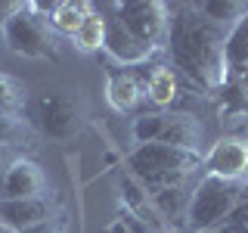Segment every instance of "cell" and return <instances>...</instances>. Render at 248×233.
Instances as JSON below:
<instances>
[{
    "label": "cell",
    "mask_w": 248,
    "mask_h": 233,
    "mask_svg": "<svg viewBox=\"0 0 248 233\" xmlns=\"http://www.w3.org/2000/svg\"><path fill=\"white\" fill-rule=\"evenodd\" d=\"M223 44L227 28L202 16L196 3L170 6L165 50L174 62V72H183L205 93H217L223 84Z\"/></svg>",
    "instance_id": "cell-1"
},
{
    "label": "cell",
    "mask_w": 248,
    "mask_h": 233,
    "mask_svg": "<svg viewBox=\"0 0 248 233\" xmlns=\"http://www.w3.org/2000/svg\"><path fill=\"white\" fill-rule=\"evenodd\" d=\"M202 155L205 152H186L168 143H143L127 152V168L130 177L149 196H155V193L183 186L196 174V168H202Z\"/></svg>",
    "instance_id": "cell-2"
},
{
    "label": "cell",
    "mask_w": 248,
    "mask_h": 233,
    "mask_svg": "<svg viewBox=\"0 0 248 233\" xmlns=\"http://www.w3.org/2000/svg\"><path fill=\"white\" fill-rule=\"evenodd\" d=\"M217 97H220V118H248V16L227 31L223 84L217 87Z\"/></svg>",
    "instance_id": "cell-3"
},
{
    "label": "cell",
    "mask_w": 248,
    "mask_h": 233,
    "mask_svg": "<svg viewBox=\"0 0 248 233\" xmlns=\"http://www.w3.org/2000/svg\"><path fill=\"white\" fill-rule=\"evenodd\" d=\"M245 190V181H223V177L205 174L189 193V208H186V224L192 233H211L220 230L223 221L232 215Z\"/></svg>",
    "instance_id": "cell-4"
},
{
    "label": "cell",
    "mask_w": 248,
    "mask_h": 233,
    "mask_svg": "<svg viewBox=\"0 0 248 233\" xmlns=\"http://www.w3.org/2000/svg\"><path fill=\"white\" fill-rule=\"evenodd\" d=\"M31 124L37 134L68 143L87 124V103L75 90H46L31 103Z\"/></svg>",
    "instance_id": "cell-5"
},
{
    "label": "cell",
    "mask_w": 248,
    "mask_h": 233,
    "mask_svg": "<svg viewBox=\"0 0 248 233\" xmlns=\"http://www.w3.org/2000/svg\"><path fill=\"white\" fill-rule=\"evenodd\" d=\"M3 41L16 56L25 59H44V62H56L59 59V37L50 28L46 16H41L28 3H22V10L6 22L3 28Z\"/></svg>",
    "instance_id": "cell-6"
},
{
    "label": "cell",
    "mask_w": 248,
    "mask_h": 233,
    "mask_svg": "<svg viewBox=\"0 0 248 233\" xmlns=\"http://www.w3.org/2000/svg\"><path fill=\"white\" fill-rule=\"evenodd\" d=\"M115 19L134 37H140L143 44L165 50L168 44V19H170V6L161 0H124V3H112Z\"/></svg>",
    "instance_id": "cell-7"
},
{
    "label": "cell",
    "mask_w": 248,
    "mask_h": 233,
    "mask_svg": "<svg viewBox=\"0 0 248 233\" xmlns=\"http://www.w3.org/2000/svg\"><path fill=\"white\" fill-rule=\"evenodd\" d=\"M202 168L223 181H245L248 177V137H220L202 155Z\"/></svg>",
    "instance_id": "cell-8"
},
{
    "label": "cell",
    "mask_w": 248,
    "mask_h": 233,
    "mask_svg": "<svg viewBox=\"0 0 248 233\" xmlns=\"http://www.w3.org/2000/svg\"><path fill=\"white\" fill-rule=\"evenodd\" d=\"M41 196H50L44 168L34 159H28V155H16L3 174L0 199H41Z\"/></svg>",
    "instance_id": "cell-9"
},
{
    "label": "cell",
    "mask_w": 248,
    "mask_h": 233,
    "mask_svg": "<svg viewBox=\"0 0 248 233\" xmlns=\"http://www.w3.org/2000/svg\"><path fill=\"white\" fill-rule=\"evenodd\" d=\"M103 50H106L115 62H118L121 68H140V66H146V62H149L155 53H158L155 47H149V44L140 41V37H134L118 19H108Z\"/></svg>",
    "instance_id": "cell-10"
},
{
    "label": "cell",
    "mask_w": 248,
    "mask_h": 233,
    "mask_svg": "<svg viewBox=\"0 0 248 233\" xmlns=\"http://www.w3.org/2000/svg\"><path fill=\"white\" fill-rule=\"evenodd\" d=\"M53 217V199H0V224L13 233H22L41 221Z\"/></svg>",
    "instance_id": "cell-11"
},
{
    "label": "cell",
    "mask_w": 248,
    "mask_h": 233,
    "mask_svg": "<svg viewBox=\"0 0 248 233\" xmlns=\"http://www.w3.org/2000/svg\"><path fill=\"white\" fill-rule=\"evenodd\" d=\"M143 97V78L134 68H108L106 72V100L115 112H134Z\"/></svg>",
    "instance_id": "cell-12"
},
{
    "label": "cell",
    "mask_w": 248,
    "mask_h": 233,
    "mask_svg": "<svg viewBox=\"0 0 248 233\" xmlns=\"http://www.w3.org/2000/svg\"><path fill=\"white\" fill-rule=\"evenodd\" d=\"M202 140H205V131H202V121L189 112H168V124L161 131L158 143L177 146V150L186 152H202Z\"/></svg>",
    "instance_id": "cell-13"
},
{
    "label": "cell",
    "mask_w": 248,
    "mask_h": 233,
    "mask_svg": "<svg viewBox=\"0 0 248 233\" xmlns=\"http://www.w3.org/2000/svg\"><path fill=\"white\" fill-rule=\"evenodd\" d=\"M90 13H93V6L84 3V0H59V3H53L46 22H50V28L56 31V34L75 37L78 28L84 25V19H87Z\"/></svg>",
    "instance_id": "cell-14"
},
{
    "label": "cell",
    "mask_w": 248,
    "mask_h": 233,
    "mask_svg": "<svg viewBox=\"0 0 248 233\" xmlns=\"http://www.w3.org/2000/svg\"><path fill=\"white\" fill-rule=\"evenodd\" d=\"M143 93L155 106H170L180 93V78H177L174 66H155L152 72L143 78Z\"/></svg>",
    "instance_id": "cell-15"
},
{
    "label": "cell",
    "mask_w": 248,
    "mask_h": 233,
    "mask_svg": "<svg viewBox=\"0 0 248 233\" xmlns=\"http://www.w3.org/2000/svg\"><path fill=\"white\" fill-rule=\"evenodd\" d=\"M37 131L31 118L22 112H0V146L3 150H22V146H34Z\"/></svg>",
    "instance_id": "cell-16"
},
{
    "label": "cell",
    "mask_w": 248,
    "mask_h": 233,
    "mask_svg": "<svg viewBox=\"0 0 248 233\" xmlns=\"http://www.w3.org/2000/svg\"><path fill=\"white\" fill-rule=\"evenodd\" d=\"M196 6H199L202 16H208L211 22H217V25L227 28V31L248 16V3H242V0H202Z\"/></svg>",
    "instance_id": "cell-17"
},
{
    "label": "cell",
    "mask_w": 248,
    "mask_h": 233,
    "mask_svg": "<svg viewBox=\"0 0 248 233\" xmlns=\"http://www.w3.org/2000/svg\"><path fill=\"white\" fill-rule=\"evenodd\" d=\"M106 25H108V19H106L103 13L93 10L87 19H84V25L78 28V34L72 37V44H75L81 53H96V50H103V44H106Z\"/></svg>",
    "instance_id": "cell-18"
},
{
    "label": "cell",
    "mask_w": 248,
    "mask_h": 233,
    "mask_svg": "<svg viewBox=\"0 0 248 233\" xmlns=\"http://www.w3.org/2000/svg\"><path fill=\"white\" fill-rule=\"evenodd\" d=\"M165 124H168V112H143V115H137V118H134V140H137V146L158 143Z\"/></svg>",
    "instance_id": "cell-19"
},
{
    "label": "cell",
    "mask_w": 248,
    "mask_h": 233,
    "mask_svg": "<svg viewBox=\"0 0 248 233\" xmlns=\"http://www.w3.org/2000/svg\"><path fill=\"white\" fill-rule=\"evenodd\" d=\"M22 109H25V87L0 72V112H22Z\"/></svg>",
    "instance_id": "cell-20"
},
{
    "label": "cell",
    "mask_w": 248,
    "mask_h": 233,
    "mask_svg": "<svg viewBox=\"0 0 248 233\" xmlns=\"http://www.w3.org/2000/svg\"><path fill=\"white\" fill-rule=\"evenodd\" d=\"M22 233H65V221H62L59 215H53L50 221H41V224H34V227L22 230Z\"/></svg>",
    "instance_id": "cell-21"
},
{
    "label": "cell",
    "mask_w": 248,
    "mask_h": 233,
    "mask_svg": "<svg viewBox=\"0 0 248 233\" xmlns=\"http://www.w3.org/2000/svg\"><path fill=\"white\" fill-rule=\"evenodd\" d=\"M19 10H22V0H0V28H3Z\"/></svg>",
    "instance_id": "cell-22"
},
{
    "label": "cell",
    "mask_w": 248,
    "mask_h": 233,
    "mask_svg": "<svg viewBox=\"0 0 248 233\" xmlns=\"http://www.w3.org/2000/svg\"><path fill=\"white\" fill-rule=\"evenodd\" d=\"M13 159H16V155H10V150H3V146H0V190H3V174H6V168H10Z\"/></svg>",
    "instance_id": "cell-23"
},
{
    "label": "cell",
    "mask_w": 248,
    "mask_h": 233,
    "mask_svg": "<svg viewBox=\"0 0 248 233\" xmlns=\"http://www.w3.org/2000/svg\"><path fill=\"white\" fill-rule=\"evenodd\" d=\"M112 233H121V227H118V224H115V227H112ZM124 233H127V230H124Z\"/></svg>",
    "instance_id": "cell-24"
},
{
    "label": "cell",
    "mask_w": 248,
    "mask_h": 233,
    "mask_svg": "<svg viewBox=\"0 0 248 233\" xmlns=\"http://www.w3.org/2000/svg\"><path fill=\"white\" fill-rule=\"evenodd\" d=\"M0 233H13V230H6V227H3V224H0Z\"/></svg>",
    "instance_id": "cell-25"
},
{
    "label": "cell",
    "mask_w": 248,
    "mask_h": 233,
    "mask_svg": "<svg viewBox=\"0 0 248 233\" xmlns=\"http://www.w3.org/2000/svg\"><path fill=\"white\" fill-rule=\"evenodd\" d=\"M245 233H248V230H245Z\"/></svg>",
    "instance_id": "cell-26"
}]
</instances>
